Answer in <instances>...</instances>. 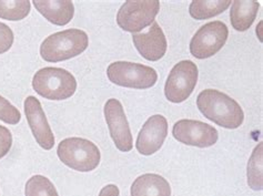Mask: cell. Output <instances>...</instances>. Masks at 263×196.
Masks as SVG:
<instances>
[{
    "instance_id": "1",
    "label": "cell",
    "mask_w": 263,
    "mask_h": 196,
    "mask_svg": "<svg viewBox=\"0 0 263 196\" xmlns=\"http://www.w3.org/2000/svg\"><path fill=\"white\" fill-rule=\"evenodd\" d=\"M197 107L208 120L226 129H238L245 120L240 104L218 90L206 89L200 92L197 97Z\"/></svg>"
},
{
    "instance_id": "2",
    "label": "cell",
    "mask_w": 263,
    "mask_h": 196,
    "mask_svg": "<svg viewBox=\"0 0 263 196\" xmlns=\"http://www.w3.org/2000/svg\"><path fill=\"white\" fill-rule=\"evenodd\" d=\"M89 46L88 34L80 29H67L47 37L40 46V55L47 62L69 60L84 52Z\"/></svg>"
},
{
    "instance_id": "3",
    "label": "cell",
    "mask_w": 263,
    "mask_h": 196,
    "mask_svg": "<svg viewBox=\"0 0 263 196\" xmlns=\"http://www.w3.org/2000/svg\"><path fill=\"white\" fill-rule=\"evenodd\" d=\"M32 88L48 100H66L77 90V80L62 68L46 67L38 70L32 79Z\"/></svg>"
},
{
    "instance_id": "4",
    "label": "cell",
    "mask_w": 263,
    "mask_h": 196,
    "mask_svg": "<svg viewBox=\"0 0 263 196\" xmlns=\"http://www.w3.org/2000/svg\"><path fill=\"white\" fill-rule=\"evenodd\" d=\"M57 154L62 163L78 172H91L96 170L101 159L98 146L82 138L62 140L58 145Z\"/></svg>"
},
{
    "instance_id": "5",
    "label": "cell",
    "mask_w": 263,
    "mask_h": 196,
    "mask_svg": "<svg viewBox=\"0 0 263 196\" xmlns=\"http://www.w3.org/2000/svg\"><path fill=\"white\" fill-rule=\"evenodd\" d=\"M107 75L117 86L138 90L154 87L158 80V73L154 68L128 61H116L110 64Z\"/></svg>"
},
{
    "instance_id": "6",
    "label": "cell",
    "mask_w": 263,
    "mask_h": 196,
    "mask_svg": "<svg viewBox=\"0 0 263 196\" xmlns=\"http://www.w3.org/2000/svg\"><path fill=\"white\" fill-rule=\"evenodd\" d=\"M160 10V2L147 0V2H126L118 10L117 24L122 30L137 33L151 24Z\"/></svg>"
},
{
    "instance_id": "7",
    "label": "cell",
    "mask_w": 263,
    "mask_h": 196,
    "mask_svg": "<svg viewBox=\"0 0 263 196\" xmlns=\"http://www.w3.org/2000/svg\"><path fill=\"white\" fill-rule=\"evenodd\" d=\"M198 67L191 60H183L170 71L164 86V95L172 103H181L191 95L198 82Z\"/></svg>"
},
{
    "instance_id": "8",
    "label": "cell",
    "mask_w": 263,
    "mask_h": 196,
    "mask_svg": "<svg viewBox=\"0 0 263 196\" xmlns=\"http://www.w3.org/2000/svg\"><path fill=\"white\" fill-rule=\"evenodd\" d=\"M229 29L222 22H212L202 26L190 41V52L197 59H206L218 53L226 45Z\"/></svg>"
},
{
    "instance_id": "9",
    "label": "cell",
    "mask_w": 263,
    "mask_h": 196,
    "mask_svg": "<svg viewBox=\"0 0 263 196\" xmlns=\"http://www.w3.org/2000/svg\"><path fill=\"white\" fill-rule=\"evenodd\" d=\"M178 142L197 148H210L218 142L219 133L212 125L198 120H180L172 128Z\"/></svg>"
},
{
    "instance_id": "10",
    "label": "cell",
    "mask_w": 263,
    "mask_h": 196,
    "mask_svg": "<svg viewBox=\"0 0 263 196\" xmlns=\"http://www.w3.org/2000/svg\"><path fill=\"white\" fill-rule=\"evenodd\" d=\"M103 112L116 148L121 152H130L134 148V140L121 102L117 99H109Z\"/></svg>"
},
{
    "instance_id": "11",
    "label": "cell",
    "mask_w": 263,
    "mask_h": 196,
    "mask_svg": "<svg viewBox=\"0 0 263 196\" xmlns=\"http://www.w3.org/2000/svg\"><path fill=\"white\" fill-rule=\"evenodd\" d=\"M168 135V121L163 115L156 114L143 124L137 138L136 148L142 155H152L161 149Z\"/></svg>"
},
{
    "instance_id": "12",
    "label": "cell",
    "mask_w": 263,
    "mask_h": 196,
    "mask_svg": "<svg viewBox=\"0 0 263 196\" xmlns=\"http://www.w3.org/2000/svg\"><path fill=\"white\" fill-rule=\"evenodd\" d=\"M25 113L37 143L44 150H51L54 145V135L40 101L32 95L25 100Z\"/></svg>"
},
{
    "instance_id": "13",
    "label": "cell",
    "mask_w": 263,
    "mask_h": 196,
    "mask_svg": "<svg viewBox=\"0 0 263 196\" xmlns=\"http://www.w3.org/2000/svg\"><path fill=\"white\" fill-rule=\"evenodd\" d=\"M133 41L137 50L148 61L160 60L167 52V38L158 23H154L147 32L134 33Z\"/></svg>"
},
{
    "instance_id": "14",
    "label": "cell",
    "mask_w": 263,
    "mask_h": 196,
    "mask_svg": "<svg viewBox=\"0 0 263 196\" xmlns=\"http://www.w3.org/2000/svg\"><path fill=\"white\" fill-rule=\"evenodd\" d=\"M33 6L48 22L56 26H66L74 15V6L69 0H33Z\"/></svg>"
},
{
    "instance_id": "15",
    "label": "cell",
    "mask_w": 263,
    "mask_h": 196,
    "mask_svg": "<svg viewBox=\"0 0 263 196\" xmlns=\"http://www.w3.org/2000/svg\"><path fill=\"white\" fill-rule=\"evenodd\" d=\"M130 192L131 196H171V187L161 175L148 173L135 180Z\"/></svg>"
},
{
    "instance_id": "16",
    "label": "cell",
    "mask_w": 263,
    "mask_h": 196,
    "mask_svg": "<svg viewBox=\"0 0 263 196\" xmlns=\"http://www.w3.org/2000/svg\"><path fill=\"white\" fill-rule=\"evenodd\" d=\"M260 4L257 2H241L235 0L231 3L230 20L237 31H246L250 28L257 18Z\"/></svg>"
},
{
    "instance_id": "17",
    "label": "cell",
    "mask_w": 263,
    "mask_h": 196,
    "mask_svg": "<svg viewBox=\"0 0 263 196\" xmlns=\"http://www.w3.org/2000/svg\"><path fill=\"white\" fill-rule=\"evenodd\" d=\"M230 6L231 0H195L189 6V13L197 20L210 19L224 12Z\"/></svg>"
},
{
    "instance_id": "18",
    "label": "cell",
    "mask_w": 263,
    "mask_h": 196,
    "mask_svg": "<svg viewBox=\"0 0 263 196\" xmlns=\"http://www.w3.org/2000/svg\"><path fill=\"white\" fill-rule=\"evenodd\" d=\"M248 185L254 191L263 188V143L255 146L248 162Z\"/></svg>"
},
{
    "instance_id": "19",
    "label": "cell",
    "mask_w": 263,
    "mask_h": 196,
    "mask_svg": "<svg viewBox=\"0 0 263 196\" xmlns=\"http://www.w3.org/2000/svg\"><path fill=\"white\" fill-rule=\"evenodd\" d=\"M31 4L28 0L22 2H0V18L18 22L29 15Z\"/></svg>"
},
{
    "instance_id": "20",
    "label": "cell",
    "mask_w": 263,
    "mask_h": 196,
    "mask_svg": "<svg viewBox=\"0 0 263 196\" xmlns=\"http://www.w3.org/2000/svg\"><path fill=\"white\" fill-rule=\"evenodd\" d=\"M26 196H59L52 182L43 175H33L26 183Z\"/></svg>"
},
{
    "instance_id": "21",
    "label": "cell",
    "mask_w": 263,
    "mask_h": 196,
    "mask_svg": "<svg viewBox=\"0 0 263 196\" xmlns=\"http://www.w3.org/2000/svg\"><path fill=\"white\" fill-rule=\"evenodd\" d=\"M0 120L11 125H16L22 120V113L19 110L2 95H0Z\"/></svg>"
},
{
    "instance_id": "22",
    "label": "cell",
    "mask_w": 263,
    "mask_h": 196,
    "mask_svg": "<svg viewBox=\"0 0 263 196\" xmlns=\"http://www.w3.org/2000/svg\"><path fill=\"white\" fill-rule=\"evenodd\" d=\"M13 32L4 23H0V54L7 52L13 44Z\"/></svg>"
},
{
    "instance_id": "23",
    "label": "cell",
    "mask_w": 263,
    "mask_h": 196,
    "mask_svg": "<svg viewBox=\"0 0 263 196\" xmlns=\"http://www.w3.org/2000/svg\"><path fill=\"white\" fill-rule=\"evenodd\" d=\"M12 146L11 132L4 125H0V160L6 156Z\"/></svg>"
},
{
    "instance_id": "24",
    "label": "cell",
    "mask_w": 263,
    "mask_h": 196,
    "mask_svg": "<svg viewBox=\"0 0 263 196\" xmlns=\"http://www.w3.org/2000/svg\"><path fill=\"white\" fill-rule=\"evenodd\" d=\"M120 191L119 187L115 184H109L105 187H102V190L99 193V196H119Z\"/></svg>"
},
{
    "instance_id": "25",
    "label": "cell",
    "mask_w": 263,
    "mask_h": 196,
    "mask_svg": "<svg viewBox=\"0 0 263 196\" xmlns=\"http://www.w3.org/2000/svg\"><path fill=\"white\" fill-rule=\"evenodd\" d=\"M261 26H262V22H260V23H259V26L257 27V33L259 32V34H258V37H259L260 41H262V34H261Z\"/></svg>"
}]
</instances>
